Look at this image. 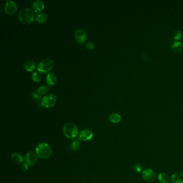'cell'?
I'll return each instance as SVG.
<instances>
[{
    "label": "cell",
    "mask_w": 183,
    "mask_h": 183,
    "mask_svg": "<svg viewBox=\"0 0 183 183\" xmlns=\"http://www.w3.org/2000/svg\"><path fill=\"white\" fill-rule=\"evenodd\" d=\"M36 153L39 158L47 159L52 155V149L48 143H40L37 146Z\"/></svg>",
    "instance_id": "1"
},
{
    "label": "cell",
    "mask_w": 183,
    "mask_h": 183,
    "mask_svg": "<svg viewBox=\"0 0 183 183\" xmlns=\"http://www.w3.org/2000/svg\"><path fill=\"white\" fill-rule=\"evenodd\" d=\"M34 18V12L29 8H25L18 13V19L21 23L29 24L32 23Z\"/></svg>",
    "instance_id": "2"
},
{
    "label": "cell",
    "mask_w": 183,
    "mask_h": 183,
    "mask_svg": "<svg viewBox=\"0 0 183 183\" xmlns=\"http://www.w3.org/2000/svg\"><path fill=\"white\" fill-rule=\"evenodd\" d=\"M63 134L70 139H74L77 136L79 133V130L77 126L72 122H68L65 125L63 128Z\"/></svg>",
    "instance_id": "3"
},
{
    "label": "cell",
    "mask_w": 183,
    "mask_h": 183,
    "mask_svg": "<svg viewBox=\"0 0 183 183\" xmlns=\"http://www.w3.org/2000/svg\"><path fill=\"white\" fill-rule=\"evenodd\" d=\"M54 65L55 63L52 59H44L39 62L37 67V69L39 72L46 74L47 72H50L52 70Z\"/></svg>",
    "instance_id": "4"
},
{
    "label": "cell",
    "mask_w": 183,
    "mask_h": 183,
    "mask_svg": "<svg viewBox=\"0 0 183 183\" xmlns=\"http://www.w3.org/2000/svg\"><path fill=\"white\" fill-rule=\"evenodd\" d=\"M57 97L55 93H50L44 95L41 99V103L44 107L47 108L52 107L57 102Z\"/></svg>",
    "instance_id": "5"
},
{
    "label": "cell",
    "mask_w": 183,
    "mask_h": 183,
    "mask_svg": "<svg viewBox=\"0 0 183 183\" xmlns=\"http://www.w3.org/2000/svg\"><path fill=\"white\" fill-rule=\"evenodd\" d=\"M5 10L8 15H14L17 10V5L13 1H8L5 5Z\"/></svg>",
    "instance_id": "6"
},
{
    "label": "cell",
    "mask_w": 183,
    "mask_h": 183,
    "mask_svg": "<svg viewBox=\"0 0 183 183\" xmlns=\"http://www.w3.org/2000/svg\"><path fill=\"white\" fill-rule=\"evenodd\" d=\"M143 177L145 181L151 183L154 181L156 178V174L152 169H146L143 172Z\"/></svg>",
    "instance_id": "7"
},
{
    "label": "cell",
    "mask_w": 183,
    "mask_h": 183,
    "mask_svg": "<svg viewBox=\"0 0 183 183\" xmlns=\"http://www.w3.org/2000/svg\"><path fill=\"white\" fill-rule=\"evenodd\" d=\"M93 132L88 129H85L82 130L81 131L79 132V140L87 141L91 140L93 138Z\"/></svg>",
    "instance_id": "8"
},
{
    "label": "cell",
    "mask_w": 183,
    "mask_h": 183,
    "mask_svg": "<svg viewBox=\"0 0 183 183\" xmlns=\"http://www.w3.org/2000/svg\"><path fill=\"white\" fill-rule=\"evenodd\" d=\"M75 38L78 43L83 44L86 41L87 35L83 30L77 29L75 32Z\"/></svg>",
    "instance_id": "9"
},
{
    "label": "cell",
    "mask_w": 183,
    "mask_h": 183,
    "mask_svg": "<svg viewBox=\"0 0 183 183\" xmlns=\"http://www.w3.org/2000/svg\"><path fill=\"white\" fill-rule=\"evenodd\" d=\"M25 162L27 163L30 166H33L37 162V155L33 152L28 153L25 156Z\"/></svg>",
    "instance_id": "10"
},
{
    "label": "cell",
    "mask_w": 183,
    "mask_h": 183,
    "mask_svg": "<svg viewBox=\"0 0 183 183\" xmlns=\"http://www.w3.org/2000/svg\"><path fill=\"white\" fill-rule=\"evenodd\" d=\"M32 8L34 12H40L44 9L45 4L41 0H35L32 4Z\"/></svg>",
    "instance_id": "11"
},
{
    "label": "cell",
    "mask_w": 183,
    "mask_h": 183,
    "mask_svg": "<svg viewBox=\"0 0 183 183\" xmlns=\"http://www.w3.org/2000/svg\"><path fill=\"white\" fill-rule=\"evenodd\" d=\"M24 67L28 72H33L36 68V63L33 60L27 59L24 61Z\"/></svg>",
    "instance_id": "12"
},
{
    "label": "cell",
    "mask_w": 183,
    "mask_h": 183,
    "mask_svg": "<svg viewBox=\"0 0 183 183\" xmlns=\"http://www.w3.org/2000/svg\"><path fill=\"white\" fill-rule=\"evenodd\" d=\"M57 81V76H56V75L53 72L48 73L46 77V83L48 84V86H54L55 84L56 83Z\"/></svg>",
    "instance_id": "13"
},
{
    "label": "cell",
    "mask_w": 183,
    "mask_h": 183,
    "mask_svg": "<svg viewBox=\"0 0 183 183\" xmlns=\"http://www.w3.org/2000/svg\"><path fill=\"white\" fill-rule=\"evenodd\" d=\"M172 183H183V173L178 172L173 174L171 178Z\"/></svg>",
    "instance_id": "14"
},
{
    "label": "cell",
    "mask_w": 183,
    "mask_h": 183,
    "mask_svg": "<svg viewBox=\"0 0 183 183\" xmlns=\"http://www.w3.org/2000/svg\"><path fill=\"white\" fill-rule=\"evenodd\" d=\"M12 160L14 163L16 164H21L23 163L24 158H23V156L18 153H14L11 156Z\"/></svg>",
    "instance_id": "15"
},
{
    "label": "cell",
    "mask_w": 183,
    "mask_h": 183,
    "mask_svg": "<svg viewBox=\"0 0 183 183\" xmlns=\"http://www.w3.org/2000/svg\"><path fill=\"white\" fill-rule=\"evenodd\" d=\"M48 15L44 12H40L37 14L36 20L39 23H44L48 20Z\"/></svg>",
    "instance_id": "16"
},
{
    "label": "cell",
    "mask_w": 183,
    "mask_h": 183,
    "mask_svg": "<svg viewBox=\"0 0 183 183\" xmlns=\"http://www.w3.org/2000/svg\"><path fill=\"white\" fill-rule=\"evenodd\" d=\"M109 120L113 123H118L121 120V117L118 113H113L109 116Z\"/></svg>",
    "instance_id": "17"
},
{
    "label": "cell",
    "mask_w": 183,
    "mask_h": 183,
    "mask_svg": "<svg viewBox=\"0 0 183 183\" xmlns=\"http://www.w3.org/2000/svg\"><path fill=\"white\" fill-rule=\"evenodd\" d=\"M171 48L174 52H181V51L183 50V44L179 41H176L172 44Z\"/></svg>",
    "instance_id": "18"
},
{
    "label": "cell",
    "mask_w": 183,
    "mask_h": 183,
    "mask_svg": "<svg viewBox=\"0 0 183 183\" xmlns=\"http://www.w3.org/2000/svg\"><path fill=\"white\" fill-rule=\"evenodd\" d=\"M158 181L160 183H169L170 181L169 177L165 173H160L158 176Z\"/></svg>",
    "instance_id": "19"
},
{
    "label": "cell",
    "mask_w": 183,
    "mask_h": 183,
    "mask_svg": "<svg viewBox=\"0 0 183 183\" xmlns=\"http://www.w3.org/2000/svg\"><path fill=\"white\" fill-rule=\"evenodd\" d=\"M31 77L33 81L37 83L40 82L41 80V75L40 73L39 72L35 71V72H32Z\"/></svg>",
    "instance_id": "20"
},
{
    "label": "cell",
    "mask_w": 183,
    "mask_h": 183,
    "mask_svg": "<svg viewBox=\"0 0 183 183\" xmlns=\"http://www.w3.org/2000/svg\"><path fill=\"white\" fill-rule=\"evenodd\" d=\"M49 91V88L48 86H39L38 89H37V92L41 95L42 96L43 95L46 94Z\"/></svg>",
    "instance_id": "21"
},
{
    "label": "cell",
    "mask_w": 183,
    "mask_h": 183,
    "mask_svg": "<svg viewBox=\"0 0 183 183\" xmlns=\"http://www.w3.org/2000/svg\"><path fill=\"white\" fill-rule=\"evenodd\" d=\"M79 147H80V144H79V139L73 141L72 144V146H71V148L73 150L77 151L79 149Z\"/></svg>",
    "instance_id": "22"
},
{
    "label": "cell",
    "mask_w": 183,
    "mask_h": 183,
    "mask_svg": "<svg viewBox=\"0 0 183 183\" xmlns=\"http://www.w3.org/2000/svg\"><path fill=\"white\" fill-rule=\"evenodd\" d=\"M174 39L175 40H179L183 37V33L180 30H176L174 32Z\"/></svg>",
    "instance_id": "23"
},
{
    "label": "cell",
    "mask_w": 183,
    "mask_h": 183,
    "mask_svg": "<svg viewBox=\"0 0 183 183\" xmlns=\"http://www.w3.org/2000/svg\"><path fill=\"white\" fill-rule=\"evenodd\" d=\"M86 48L88 50H93L95 48V44L93 41H89L86 44Z\"/></svg>",
    "instance_id": "24"
},
{
    "label": "cell",
    "mask_w": 183,
    "mask_h": 183,
    "mask_svg": "<svg viewBox=\"0 0 183 183\" xmlns=\"http://www.w3.org/2000/svg\"><path fill=\"white\" fill-rule=\"evenodd\" d=\"M32 96L34 100H38L40 99H41V96L39 93L37 91H33L32 93Z\"/></svg>",
    "instance_id": "25"
},
{
    "label": "cell",
    "mask_w": 183,
    "mask_h": 183,
    "mask_svg": "<svg viewBox=\"0 0 183 183\" xmlns=\"http://www.w3.org/2000/svg\"><path fill=\"white\" fill-rule=\"evenodd\" d=\"M133 169L136 173H140L142 171L143 168L140 164H135L134 166Z\"/></svg>",
    "instance_id": "26"
},
{
    "label": "cell",
    "mask_w": 183,
    "mask_h": 183,
    "mask_svg": "<svg viewBox=\"0 0 183 183\" xmlns=\"http://www.w3.org/2000/svg\"><path fill=\"white\" fill-rule=\"evenodd\" d=\"M30 165L27 164V163H26V162H24V163H23L21 166H20V169L21 170L23 171V172H25L27 171V170L29 169V168Z\"/></svg>",
    "instance_id": "27"
}]
</instances>
